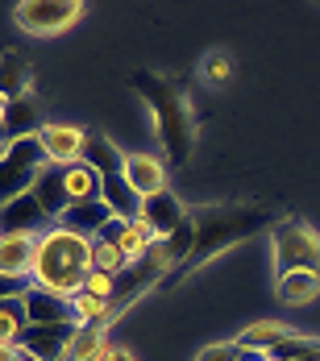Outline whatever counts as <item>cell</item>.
I'll return each mask as SVG.
<instances>
[{
	"label": "cell",
	"instance_id": "cell-6",
	"mask_svg": "<svg viewBox=\"0 0 320 361\" xmlns=\"http://www.w3.org/2000/svg\"><path fill=\"white\" fill-rule=\"evenodd\" d=\"M83 13H88L83 0H21V4H13V21L34 37L67 34L71 25H79Z\"/></svg>",
	"mask_w": 320,
	"mask_h": 361
},
{
	"label": "cell",
	"instance_id": "cell-25",
	"mask_svg": "<svg viewBox=\"0 0 320 361\" xmlns=\"http://www.w3.org/2000/svg\"><path fill=\"white\" fill-rule=\"evenodd\" d=\"M30 324V312H25V295L21 299H4L0 303V345H17V336Z\"/></svg>",
	"mask_w": 320,
	"mask_h": 361
},
{
	"label": "cell",
	"instance_id": "cell-28",
	"mask_svg": "<svg viewBox=\"0 0 320 361\" xmlns=\"http://www.w3.org/2000/svg\"><path fill=\"white\" fill-rule=\"evenodd\" d=\"M92 266L105 270V274H121L129 266V257L117 250V245H105V241H92Z\"/></svg>",
	"mask_w": 320,
	"mask_h": 361
},
{
	"label": "cell",
	"instance_id": "cell-30",
	"mask_svg": "<svg viewBox=\"0 0 320 361\" xmlns=\"http://www.w3.org/2000/svg\"><path fill=\"white\" fill-rule=\"evenodd\" d=\"M112 279H117V274H105V270H92V274H88V279H83V290H88V295H96V299H112Z\"/></svg>",
	"mask_w": 320,
	"mask_h": 361
},
{
	"label": "cell",
	"instance_id": "cell-24",
	"mask_svg": "<svg viewBox=\"0 0 320 361\" xmlns=\"http://www.w3.org/2000/svg\"><path fill=\"white\" fill-rule=\"evenodd\" d=\"M100 175L88 166V162H67V191H71L75 204H88V200H100Z\"/></svg>",
	"mask_w": 320,
	"mask_h": 361
},
{
	"label": "cell",
	"instance_id": "cell-5",
	"mask_svg": "<svg viewBox=\"0 0 320 361\" xmlns=\"http://www.w3.org/2000/svg\"><path fill=\"white\" fill-rule=\"evenodd\" d=\"M271 245H275V274H291V270L320 274V233L312 224L279 216V224L271 228Z\"/></svg>",
	"mask_w": 320,
	"mask_h": 361
},
{
	"label": "cell",
	"instance_id": "cell-17",
	"mask_svg": "<svg viewBox=\"0 0 320 361\" xmlns=\"http://www.w3.org/2000/svg\"><path fill=\"white\" fill-rule=\"evenodd\" d=\"M125 179H129V187H134L142 200L167 191V171H162V162L150 158V154H125Z\"/></svg>",
	"mask_w": 320,
	"mask_h": 361
},
{
	"label": "cell",
	"instance_id": "cell-34",
	"mask_svg": "<svg viewBox=\"0 0 320 361\" xmlns=\"http://www.w3.org/2000/svg\"><path fill=\"white\" fill-rule=\"evenodd\" d=\"M105 361H138V357H134L129 349H108V357H105Z\"/></svg>",
	"mask_w": 320,
	"mask_h": 361
},
{
	"label": "cell",
	"instance_id": "cell-2",
	"mask_svg": "<svg viewBox=\"0 0 320 361\" xmlns=\"http://www.w3.org/2000/svg\"><path fill=\"white\" fill-rule=\"evenodd\" d=\"M134 92L154 109L158 142L167 149L171 166H187L191 149H196V109H191L187 92L179 87L175 79H167L158 71H134Z\"/></svg>",
	"mask_w": 320,
	"mask_h": 361
},
{
	"label": "cell",
	"instance_id": "cell-35",
	"mask_svg": "<svg viewBox=\"0 0 320 361\" xmlns=\"http://www.w3.org/2000/svg\"><path fill=\"white\" fill-rule=\"evenodd\" d=\"M17 357H21L17 345H0V361H17Z\"/></svg>",
	"mask_w": 320,
	"mask_h": 361
},
{
	"label": "cell",
	"instance_id": "cell-38",
	"mask_svg": "<svg viewBox=\"0 0 320 361\" xmlns=\"http://www.w3.org/2000/svg\"><path fill=\"white\" fill-rule=\"evenodd\" d=\"M17 361H37V357H25V353H21V357H17Z\"/></svg>",
	"mask_w": 320,
	"mask_h": 361
},
{
	"label": "cell",
	"instance_id": "cell-32",
	"mask_svg": "<svg viewBox=\"0 0 320 361\" xmlns=\"http://www.w3.org/2000/svg\"><path fill=\"white\" fill-rule=\"evenodd\" d=\"M25 290H34V279H13V274H0V303H4V299H21Z\"/></svg>",
	"mask_w": 320,
	"mask_h": 361
},
{
	"label": "cell",
	"instance_id": "cell-14",
	"mask_svg": "<svg viewBox=\"0 0 320 361\" xmlns=\"http://www.w3.org/2000/svg\"><path fill=\"white\" fill-rule=\"evenodd\" d=\"M42 237H0V274L34 279V262Z\"/></svg>",
	"mask_w": 320,
	"mask_h": 361
},
{
	"label": "cell",
	"instance_id": "cell-18",
	"mask_svg": "<svg viewBox=\"0 0 320 361\" xmlns=\"http://www.w3.org/2000/svg\"><path fill=\"white\" fill-rule=\"evenodd\" d=\"M100 200L112 208V216L117 220H138L142 216V204H146L142 195L129 187L125 175H105V183H100Z\"/></svg>",
	"mask_w": 320,
	"mask_h": 361
},
{
	"label": "cell",
	"instance_id": "cell-40",
	"mask_svg": "<svg viewBox=\"0 0 320 361\" xmlns=\"http://www.w3.org/2000/svg\"><path fill=\"white\" fill-rule=\"evenodd\" d=\"M0 149H4V145H0Z\"/></svg>",
	"mask_w": 320,
	"mask_h": 361
},
{
	"label": "cell",
	"instance_id": "cell-15",
	"mask_svg": "<svg viewBox=\"0 0 320 361\" xmlns=\"http://www.w3.org/2000/svg\"><path fill=\"white\" fill-rule=\"evenodd\" d=\"M34 195H37V204L46 208V216H63L75 204L71 191H67V166H63V162H50V166L42 171V179H37Z\"/></svg>",
	"mask_w": 320,
	"mask_h": 361
},
{
	"label": "cell",
	"instance_id": "cell-29",
	"mask_svg": "<svg viewBox=\"0 0 320 361\" xmlns=\"http://www.w3.org/2000/svg\"><path fill=\"white\" fill-rule=\"evenodd\" d=\"M242 357H246V349H242L237 341H220V345L200 349V357H196V361H242Z\"/></svg>",
	"mask_w": 320,
	"mask_h": 361
},
{
	"label": "cell",
	"instance_id": "cell-12",
	"mask_svg": "<svg viewBox=\"0 0 320 361\" xmlns=\"http://www.w3.org/2000/svg\"><path fill=\"white\" fill-rule=\"evenodd\" d=\"M46 129V112H42V100L37 96H25L17 104H8V121H4V133H0V145L25 142V137H37Z\"/></svg>",
	"mask_w": 320,
	"mask_h": 361
},
{
	"label": "cell",
	"instance_id": "cell-26",
	"mask_svg": "<svg viewBox=\"0 0 320 361\" xmlns=\"http://www.w3.org/2000/svg\"><path fill=\"white\" fill-rule=\"evenodd\" d=\"M154 241H158V233H154V228L138 216V220H129V224H125V237H121V245H117V250L125 253L129 262H142L146 250H150Z\"/></svg>",
	"mask_w": 320,
	"mask_h": 361
},
{
	"label": "cell",
	"instance_id": "cell-3",
	"mask_svg": "<svg viewBox=\"0 0 320 361\" xmlns=\"http://www.w3.org/2000/svg\"><path fill=\"white\" fill-rule=\"evenodd\" d=\"M92 241L75 237L67 228H50L37 245V262H34V283L59 295H75L83 290V279L92 274Z\"/></svg>",
	"mask_w": 320,
	"mask_h": 361
},
{
	"label": "cell",
	"instance_id": "cell-19",
	"mask_svg": "<svg viewBox=\"0 0 320 361\" xmlns=\"http://www.w3.org/2000/svg\"><path fill=\"white\" fill-rule=\"evenodd\" d=\"M108 220H112V208H108L105 200H88V204H71L59 216V224L67 233H75V237H88V233H100Z\"/></svg>",
	"mask_w": 320,
	"mask_h": 361
},
{
	"label": "cell",
	"instance_id": "cell-4",
	"mask_svg": "<svg viewBox=\"0 0 320 361\" xmlns=\"http://www.w3.org/2000/svg\"><path fill=\"white\" fill-rule=\"evenodd\" d=\"M46 166H50V158H46V149H42L37 137L4 145L0 149V208L21 200V195H30Z\"/></svg>",
	"mask_w": 320,
	"mask_h": 361
},
{
	"label": "cell",
	"instance_id": "cell-8",
	"mask_svg": "<svg viewBox=\"0 0 320 361\" xmlns=\"http://www.w3.org/2000/svg\"><path fill=\"white\" fill-rule=\"evenodd\" d=\"M75 328L79 324H25V332L17 336V349L37 361H67Z\"/></svg>",
	"mask_w": 320,
	"mask_h": 361
},
{
	"label": "cell",
	"instance_id": "cell-22",
	"mask_svg": "<svg viewBox=\"0 0 320 361\" xmlns=\"http://www.w3.org/2000/svg\"><path fill=\"white\" fill-rule=\"evenodd\" d=\"M105 357H108V328H100V324H79L75 328L67 361H105Z\"/></svg>",
	"mask_w": 320,
	"mask_h": 361
},
{
	"label": "cell",
	"instance_id": "cell-37",
	"mask_svg": "<svg viewBox=\"0 0 320 361\" xmlns=\"http://www.w3.org/2000/svg\"><path fill=\"white\" fill-rule=\"evenodd\" d=\"M242 361H266V353H249V349H246V357H242Z\"/></svg>",
	"mask_w": 320,
	"mask_h": 361
},
{
	"label": "cell",
	"instance_id": "cell-13",
	"mask_svg": "<svg viewBox=\"0 0 320 361\" xmlns=\"http://www.w3.org/2000/svg\"><path fill=\"white\" fill-rule=\"evenodd\" d=\"M37 142L46 149V158L50 162H79L83 158V145H88V133L79 129V125H46L42 133H37Z\"/></svg>",
	"mask_w": 320,
	"mask_h": 361
},
{
	"label": "cell",
	"instance_id": "cell-36",
	"mask_svg": "<svg viewBox=\"0 0 320 361\" xmlns=\"http://www.w3.org/2000/svg\"><path fill=\"white\" fill-rule=\"evenodd\" d=\"M4 121H8V104L0 100V133H4Z\"/></svg>",
	"mask_w": 320,
	"mask_h": 361
},
{
	"label": "cell",
	"instance_id": "cell-20",
	"mask_svg": "<svg viewBox=\"0 0 320 361\" xmlns=\"http://www.w3.org/2000/svg\"><path fill=\"white\" fill-rule=\"evenodd\" d=\"M79 162H88L100 179L105 175H125V154L108 142L105 133H88V145H83V158Z\"/></svg>",
	"mask_w": 320,
	"mask_h": 361
},
{
	"label": "cell",
	"instance_id": "cell-10",
	"mask_svg": "<svg viewBox=\"0 0 320 361\" xmlns=\"http://www.w3.org/2000/svg\"><path fill=\"white\" fill-rule=\"evenodd\" d=\"M25 312H30V324H79L71 295L46 290L37 283H34V290H25Z\"/></svg>",
	"mask_w": 320,
	"mask_h": 361
},
{
	"label": "cell",
	"instance_id": "cell-31",
	"mask_svg": "<svg viewBox=\"0 0 320 361\" xmlns=\"http://www.w3.org/2000/svg\"><path fill=\"white\" fill-rule=\"evenodd\" d=\"M204 75H208L213 83H229V75H233V67H229V54L213 50V54L204 59Z\"/></svg>",
	"mask_w": 320,
	"mask_h": 361
},
{
	"label": "cell",
	"instance_id": "cell-16",
	"mask_svg": "<svg viewBox=\"0 0 320 361\" xmlns=\"http://www.w3.org/2000/svg\"><path fill=\"white\" fill-rule=\"evenodd\" d=\"M187 216H191V212L179 204V195H171V191H158V195H150L142 204V220L158 233V237H171Z\"/></svg>",
	"mask_w": 320,
	"mask_h": 361
},
{
	"label": "cell",
	"instance_id": "cell-33",
	"mask_svg": "<svg viewBox=\"0 0 320 361\" xmlns=\"http://www.w3.org/2000/svg\"><path fill=\"white\" fill-rule=\"evenodd\" d=\"M125 224H129V220H108L105 228H100V233H96V241H105V245H121V237H125Z\"/></svg>",
	"mask_w": 320,
	"mask_h": 361
},
{
	"label": "cell",
	"instance_id": "cell-27",
	"mask_svg": "<svg viewBox=\"0 0 320 361\" xmlns=\"http://www.w3.org/2000/svg\"><path fill=\"white\" fill-rule=\"evenodd\" d=\"M316 353H320V341H316V336H304V332H295L291 341L275 345V349L266 353V361H304V357H316Z\"/></svg>",
	"mask_w": 320,
	"mask_h": 361
},
{
	"label": "cell",
	"instance_id": "cell-7",
	"mask_svg": "<svg viewBox=\"0 0 320 361\" xmlns=\"http://www.w3.org/2000/svg\"><path fill=\"white\" fill-rule=\"evenodd\" d=\"M162 283H167V270H162L158 262H150V257L129 262V266L112 279V299H108V312H105V320H100V328H108L112 320H121V316L142 299L146 290L162 287Z\"/></svg>",
	"mask_w": 320,
	"mask_h": 361
},
{
	"label": "cell",
	"instance_id": "cell-1",
	"mask_svg": "<svg viewBox=\"0 0 320 361\" xmlns=\"http://www.w3.org/2000/svg\"><path fill=\"white\" fill-rule=\"evenodd\" d=\"M196 220V250L191 257L179 266L171 279H187L191 270H200L204 262H213L220 257L225 250H233V245H242L249 237H258L262 228H275L279 216L271 212V208H262V204H216V208H196L191 212ZM167 279V283H171Z\"/></svg>",
	"mask_w": 320,
	"mask_h": 361
},
{
	"label": "cell",
	"instance_id": "cell-23",
	"mask_svg": "<svg viewBox=\"0 0 320 361\" xmlns=\"http://www.w3.org/2000/svg\"><path fill=\"white\" fill-rule=\"evenodd\" d=\"M320 295V274H308V270H291V274H279V299L287 307H304Z\"/></svg>",
	"mask_w": 320,
	"mask_h": 361
},
{
	"label": "cell",
	"instance_id": "cell-9",
	"mask_svg": "<svg viewBox=\"0 0 320 361\" xmlns=\"http://www.w3.org/2000/svg\"><path fill=\"white\" fill-rule=\"evenodd\" d=\"M54 216H46V208L37 204V195H21L13 204L0 208V237H46V224Z\"/></svg>",
	"mask_w": 320,
	"mask_h": 361
},
{
	"label": "cell",
	"instance_id": "cell-21",
	"mask_svg": "<svg viewBox=\"0 0 320 361\" xmlns=\"http://www.w3.org/2000/svg\"><path fill=\"white\" fill-rule=\"evenodd\" d=\"M291 336H295V328L275 324V320H258V324H249L246 332L237 336V345L249 349V353H271L275 345H283V341H291Z\"/></svg>",
	"mask_w": 320,
	"mask_h": 361
},
{
	"label": "cell",
	"instance_id": "cell-39",
	"mask_svg": "<svg viewBox=\"0 0 320 361\" xmlns=\"http://www.w3.org/2000/svg\"><path fill=\"white\" fill-rule=\"evenodd\" d=\"M304 361H320V353H316V357H304Z\"/></svg>",
	"mask_w": 320,
	"mask_h": 361
},
{
	"label": "cell",
	"instance_id": "cell-11",
	"mask_svg": "<svg viewBox=\"0 0 320 361\" xmlns=\"http://www.w3.org/2000/svg\"><path fill=\"white\" fill-rule=\"evenodd\" d=\"M30 87H34V67H30V59H25L21 50H4V54H0V100H4V104H17V100L34 96Z\"/></svg>",
	"mask_w": 320,
	"mask_h": 361
}]
</instances>
